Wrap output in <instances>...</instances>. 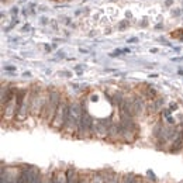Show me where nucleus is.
Instances as JSON below:
<instances>
[{
    "instance_id": "obj_6",
    "label": "nucleus",
    "mask_w": 183,
    "mask_h": 183,
    "mask_svg": "<svg viewBox=\"0 0 183 183\" xmlns=\"http://www.w3.org/2000/svg\"><path fill=\"white\" fill-rule=\"evenodd\" d=\"M147 110V104L144 101V99L140 96H134V100H132V113H134V117H138V116H142Z\"/></svg>"
},
{
    "instance_id": "obj_27",
    "label": "nucleus",
    "mask_w": 183,
    "mask_h": 183,
    "mask_svg": "<svg viewBox=\"0 0 183 183\" xmlns=\"http://www.w3.org/2000/svg\"><path fill=\"white\" fill-rule=\"evenodd\" d=\"M172 14H173V16H179V14H180V10H176V11H172Z\"/></svg>"
},
{
    "instance_id": "obj_2",
    "label": "nucleus",
    "mask_w": 183,
    "mask_h": 183,
    "mask_svg": "<svg viewBox=\"0 0 183 183\" xmlns=\"http://www.w3.org/2000/svg\"><path fill=\"white\" fill-rule=\"evenodd\" d=\"M61 100H62V96H61V93L56 89H52V90L48 92V100H47V104H45V107H44L40 117L45 123H48L49 125H51V123L54 120L55 114H56V110H58L59 104H61Z\"/></svg>"
},
{
    "instance_id": "obj_26",
    "label": "nucleus",
    "mask_w": 183,
    "mask_h": 183,
    "mask_svg": "<svg viewBox=\"0 0 183 183\" xmlns=\"http://www.w3.org/2000/svg\"><path fill=\"white\" fill-rule=\"evenodd\" d=\"M6 71H11L13 72V71H16V68L14 66H6Z\"/></svg>"
},
{
    "instance_id": "obj_19",
    "label": "nucleus",
    "mask_w": 183,
    "mask_h": 183,
    "mask_svg": "<svg viewBox=\"0 0 183 183\" xmlns=\"http://www.w3.org/2000/svg\"><path fill=\"white\" fill-rule=\"evenodd\" d=\"M147 25H148V19H144L141 21V27H147Z\"/></svg>"
},
{
    "instance_id": "obj_15",
    "label": "nucleus",
    "mask_w": 183,
    "mask_h": 183,
    "mask_svg": "<svg viewBox=\"0 0 183 183\" xmlns=\"http://www.w3.org/2000/svg\"><path fill=\"white\" fill-rule=\"evenodd\" d=\"M171 113H172V110H171V108L162 110V116H163V117H169V116H171Z\"/></svg>"
},
{
    "instance_id": "obj_12",
    "label": "nucleus",
    "mask_w": 183,
    "mask_h": 183,
    "mask_svg": "<svg viewBox=\"0 0 183 183\" xmlns=\"http://www.w3.org/2000/svg\"><path fill=\"white\" fill-rule=\"evenodd\" d=\"M162 104H163V99L161 97H158V99H154L151 103V106H149V113H156V111H159L162 107Z\"/></svg>"
},
{
    "instance_id": "obj_24",
    "label": "nucleus",
    "mask_w": 183,
    "mask_h": 183,
    "mask_svg": "<svg viewBox=\"0 0 183 183\" xmlns=\"http://www.w3.org/2000/svg\"><path fill=\"white\" fill-rule=\"evenodd\" d=\"M176 108H178V104H176V103H172V104H171V110H176Z\"/></svg>"
},
{
    "instance_id": "obj_11",
    "label": "nucleus",
    "mask_w": 183,
    "mask_h": 183,
    "mask_svg": "<svg viewBox=\"0 0 183 183\" xmlns=\"http://www.w3.org/2000/svg\"><path fill=\"white\" fill-rule=\"evenodd\" d=\"M52 183H68L66 180V173L62 171H56L52 173Z\"/></svg>"
},
{
    "instance_id": "obj_8",
    "label": "nucleus",
    "mask_w": 183,
    "mask_h": 183,
    "mask_svg": "<svg viewBox=\"0 0 183 183\" xmlns=\"http://www.w3.org/2000/svg\"><path fill=\"white\" fill-rule=\"evenodd\" d=\"M66 180H68V183H79V178H80V175L77 173V171H76L75 168H68L66 169Z\"/></svg>"
},
{
    "instance_id": "obj_7",
    "label": "nucleus",
    "mask_w": 183,
    "mask_h": 183,
    "mask_svg": "<svg viewBox=\"0 0 183 183\" xmlns=\"http://www.w3.org/2000/svg\"><path fill=\"white\" fill-rule=\"evenodd\" d=\"M30 183H42V175L37 166H30Z\"/></svg>"
},
{
    "instance_id": "obj_1",
    "label": "nucleus",
    "mask_w": 183,
    "mask_h": 183,
    "mask_svg": "<svg viewBox=\"0 0 183 183\" xmlns=\"http://www.w3.org/2000/svg\"><path fill=\"white\" fill-rule=\"evenodd\" d=\"M83 110L85 106L83 103H71V113H69V119L66 121V124L64 125L62 131L66 134H77V128H79V124H80V120H82V114H83Z\"/></svg>"
},
{
    "instance_id": "obj_30",
    "label": "nucleus",
    "mask_w": 183,
    "mask_h": 183,
    "mask_svg": "<svg viewBox=\"0 0 183 183\" xmlns=\"http://www.w3.org/2000/svg\"><path fill=\"white\" fill-rule=\"evenodd\" d=\"M151 52H152V54H155V52H158V49H156V48H152Z\"/></svg>"
},
{
    "instance_id": "obj_18",
    "label": "nucleus",
    "mask_w": 183,
    "mask_h": 183,
    "mask_svg": "<svg viewBox=\"0 0 183 183\" xmlns=\"http://www.w3.org/2000/svg\"><path fill=\"white\" fill-rule=\"evenodd\" d=\"M172 4H173V0H165V6L166 7H171Z\"/></svg>"
},
{
    "instance_id": "obj_32",
    "label": "nucleus",
    "mask_w": 183,
    "mask_h": 183,
    "mask_svg": "<svg viewBox=\"0 0 183 183\" xmlns=\"http://www.w3.org/2000/svg\"><path fill=\"white\" fill-rule=\"evenodd\" d=\"M54 1H61V0H54Z\"/></svg>"
},
{
    "instance_id": "obj_22",
    "label": "nucleus",
    "mask_w": 183,
    "mask_h": 183,
    "mask_svg": "<svg viewBox=\"0 0 183 183\" xmlns=\"http://www.w3.org/2000/svg\"><path fill=\"white\" fill-rule=\"evenodd\" d=\"M40 21H41V24H48V19H47V17H41Z\"/></svg>"
},
{
    "instance_id": "obj_5",
    "label": "nucleus",
    "mask_w": 183,
    "mask_h": 183,
    "mask_svg": "<svg viewBox=\"0 0 183 183\" xmlns=\"http://www.w3.org/2000/svg\"><path fill=\"white\" fill-rule=\"evenodd\" d=\"M93 119L92 116L86 111V108L83 110V114H82V120H80V124H79V128H77V134L76 137L79 138H90L93 137L92 131H93Z\"/></svg>"
},
{
    "instance_id": "obj_3",
    "label": "nucleus",
    "mask_w": 183,
    "mask_h": 183,
    "mask_svg": "<svg viewBox=\"0 0 183 183\" xmlns=\"http://www.w3.org/2000/svg\"><path fill=\"white\" fill-rule=\"evenodd\" d=\"M30 96H31V107H30V111H31L32 116L40 117L44 107H45V104H47L48 93L45 95L40 87L35 86L32 90H30Z\"/></svg>"
},
{
    "instance_id": "obj_20",
    "label": "nucleus",
    "mask_w": 183,
    "mask_h": 183,
    "mask_svg": "<svg viewBox=\"0 0 183 183\" xmlns=\"http://www.w3.org/2000/svg\"><path fill=\"white\" fill-rule=\"evenodd\" d=\"M166 119H168V123H169L171 125H173V124H175V120H173V117H171V116H169V117H166Z\"/></svg>"
},
{
    "instance_id": "obj_13",
    "label": "nucleus",
    "mask_w": 183,
    "mask_h": 183,
    "mask_svg": "<svg viewBox=\"0 0 183 183\" xmlns=\"http://www.w3.org/2000/svg\"><path fill=\"white\" fill-rule=\"evenodd\" d=\"M123 100H124V96L121 95V93H116L114 95V97H113V104H116V106H119L123 103Z\"/></svg>"
},
{
    "instance_id": "obj_21",
    "label": "nucleus",
    "mask_w": 183,
    "mask_h": 183,
    "mask_svg": "<svg viewBox=\"0 0 183 183\" xmlns=\"http://www.w3.org/2000/svg\"><path fill=\"white\" fill-rule=\"evenodd\" d=\"M30 28H31V25H30V24H25V25L23 27V31H30Z\"/></svg>"
},
{
    "instance_id": "obj_31",
    "label": "nucleus",
    "mask_w": 183,
    "mask_h": 183,
    "mask_svg": "<svg viewBox=\"0 0 183 183\" xmlns=\"http://www.w3.org/2000/svg\"><path fill=\"white\" fill-rule=\"evenodd\" d=\"M23 1H25V0H20V3H23Z\"/></svg>"
},
{
    "instance_id": "obj_14",
    "label": "nucleus",
    "mask_w": 183,
    "mask_h": 183,
    "mask_svg": "<svg viewBox=\"0 0 183 183\" xmlns=\"http://www.w3.org/2000/svg\"><path fill=\"white\" fill-rule=\"evenodd\" d=\"M127 27H128V19H127V20H123V21H120L119 28L121 30V31H124V30H125Z\"/></svg>"
},
{
    "instance_id": "obj_4",
    "label": "nucleus",
    "mask_w": 183,
    "mask_h": 183,
    "mask_svg": "<svg viewBox=\"0 0 183 183\" xmlns=\"http://www.w3.org/2000/svg\"><path fill=\"white\" fill-rule=\"evenodd\" d=\"M69 113H71V103L66 97H62L61 104L56 110V114H55L54 120L51 123V127L55 130H62L64 125L66 124L68 119H69Z\"/></svg>"
},
{
    "instance_id": "obj_29",
    "label": "nucleus",
    "mask_w": 183,
    "mask_h": 183,
    "mask_svg": "<svg viewBox=\"0 0 183 183\" xmlns=\"http://www.w3.org/2000/svg\"><path fill=\"white\" fill-rule=\"evenodd\" d=\"M125 16H127V19H131V17H132V14H131L130 11H127V13H125Z\"/></svg>"
},
{
    "instance_id": "obj_9",
    "label": "nucleus",
    "mask_w": 183,
    "mask_h": 183,
    "mask_svg": "<svg viewBox=\"0 0 183 183\" xmlns=\"http://www.w3.org/2000/svg\"><path fill=\"white\" fill-rule=\"evenodd\" d=\"M17 183H30V166H23L17 175Z\"/></svg>"
},
{
    "instance_id": "obj_10",
    "label": "nucleus",
    "mask_w": 183,
    "mask_h": 183,
    "mask_svg": "<svg viewBox=\"0 0 183 183\" xmlns=\"http://www.w3.org/2000/svg\"><path fill=\"white\" fill-rule=\"evenodd\" d=\"M108 172H97L90 178V183H104Z\"/></svg>"
},
{
    "instance_id": "obj_28",
    "label": "nucleus",
    "mask_w": 183,
    "mask_h": 183,
    "mask_svg": "<svg viewBox=\"0 0 183 183\" xmlns=\"http://www.w3.org/2000/svg\"><path fill=\"white\" fill-rule=\"evenodd\" d=\"M51 24H52V27H54L55 30H56V25H58V24H56V21L54 20V21H51Z\"/></svg>"
},
{
    "instance_id": "obj_17",
    "label": "nucleus",
    "mask_w": 183,
    "mask_h": 183,
    "mask_svg": "<svg viewBox=\"0 0 183 183\" xmlns=\"http://www.w3.org/2000/svg\"><path fill=\"white\" fill-rule=\"evenodd\" d=\"M127 42L128 44H135V42H138V38H137V37H132V38H128V40H127Z\"/></svg>"
},
{
    "instance_id": "obj_16",
    "label": "nucleus",
    "mask_w": 183,
    "mask_h": 183,
    "mask_svg": "<svg viewBox=\"0 0 183 183\" xmlns=\"http://www.w3.org/2000/svg\"><path fill=\"white\" fill-rule=\"evenodd\" d=\"M10 14H11V16H17V14H19V7H16V6H14V7H11Z\"/></svg>"
},
{
    "instance_id": "obj_23",
    "label": "nucleus",
    "mask_w": 183,
    "mask_h": 183,
    "mask_svg": "<svg viewBox=\"0 0 183 183\" xmlns=\"http://www.w3.org/2000/svg\"><path fill=\"white\" fill-rule=\"evenodd\" d=\"M162 27H163V24L159 23V24H156V25H155V30H162Z\"/></svg>"
},
{
    "instance_id": "obj_25",
    "label": "nucleus",
    "mask_w": 183,
    "mask_h": 183,
    "mask_svg": "<svg viewBox=\"0 0 183 183\" xmlns=\"http://www.w3.org/2000/svg\"><path fill=\"white\" fill-rule=\"evenodd\" d=\"M62 20L65 21V24H71V19H69V17H65V19H62Z\"/></svg>"
}]
</instances>
